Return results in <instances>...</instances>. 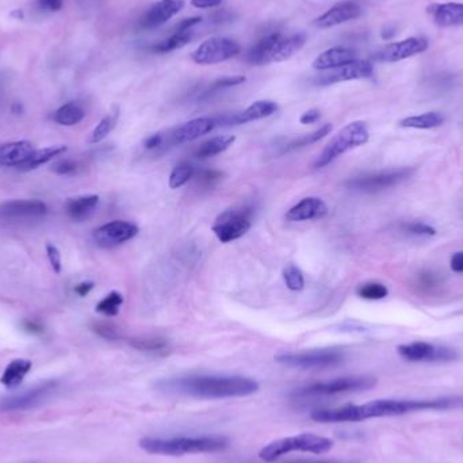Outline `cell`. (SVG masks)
Segmentation results:
<instances>
[{"label":"cell","instance_id":"f907efd6","mask_svg":"<svg viewBox=\"0 0 463 463\" xmlns=\"http://www.w3.org/2000/svg\"><path fill=\"white\" fill-rule=\"evenodd\" d=\"M450 268H451L454 272L462 274L463 251H460V252H457V253H454V255L451 256V260H450Z\"/></svg>","mask_w":463,"mask_h":463},{"label":"cell","instance_id":"f6af8a7d","mask_svg":"<svg viewBox=\"0 0 463 463\" xmlns=\"http://www.w3.org/2000/svg\"><path fill=\"white\" fill-rule=\"evenodd\" d=\"M95 332L109 340H115L119 337V333L115 330V327H112L110 324H96L95 325Z\"/></svg>","mask_w":463,"mask_h":463},{"label":"cell","instance_id":"7dc6e473","mask_svg":"<svg viewBox=\"0 0 463 463\" xmlns=\"http://www.w3.org/2000/svg\"><path fill=\"white\" fill-rule=\"evenodd\" d=\"M63 0H38V6L49 13H56L63 8Z\"/></svg>","mask_w":463,"mask_h":463},{"label":"cell","instance_id":"bcb514c9","mask_svg":"<svg viewBox=\"0 0 463 463\" xmlns=\"http://www.w3.org/2000/svg\"><path fill=\"white\" fill-rule=\"evenodd\" d=\"M221 177V172L219 171H212V170H205L200 171L198 175V183L200 182L205 186H212L213 183H216Z\"/></svg>","mask_w":463,"mask_h":463},{"label":"cell","instance_id":"9a60e30c","mask_svg":"<svg viewBox=\"0 0 463 463\" xmlns=\"http://www.w3.org/2000/svg\"><path fill=\"white\" fill-rule=\"evenodd\" d=\"M374 68L365 60H355L346 66H339L331 69L328 73L323 75L317 79V84L320 86H331L341 82L350 80H359V79H369L373 76Z\"/></svg>","mask_w":463,"mask_h":463},{"label":"cell","instance_id":"f1b7e54d","mask_svg":"<svg viewBox=\"0 0 463 463\" xmlns=\"http://www.w3.org/2000/svg\"><path fill=\"white\" fill-rule=\"evenodd\" d=\"M444 122V117L438 111H428L419 115L406 117L399 121V126L405 129H435Z\"/></svg>","mask_w":463,"mask_h":463},{"label":"cell","instance_id":"8fae6325","mask_svg":"<svg viewBox=\"0 0 463 463\" xmlns=\"http://www.w3.org/2000/svg\"><path fill=\"white\" fill-rule=\"evenodd\" d=\"M412 168L402 167L396 170H386L379 171L374 174H367L363 177H356L350 179L346 184L348 189L362 191V193H378L382 190L392 189L406 180L412 175Z\"/></svg>","mask_w":463,"mask_h":463},{"label":"cell","instance_id":"4316f807","mask_svg":"<svg viewBox=\"0 0 463 463\" xmlns=\"http://www.w3.org/2000/svg\"><path fill=\"white\" fill-rule=\"evenodd\" d=\"M281 37V33H272L259 40L247 53V61L252 66H265L270 64V53L277 40Z\"/></svg>","mask_w":463,"mask_h":463},{"label":"cell","instance_id":"4fadbf2b","mask_svg":"<svg viewBox=\"0 0 463 463\" xmlns=\"http://www.w3.org/2000/svg\"><path fill=\"white\" fill-rule=\"evenodd\" d=\"M138 233V226L128 221H111L94 230V240L99 247L112 248L126 243L135 237Z\"/></svg>","mask_w":463,"mask_h":463},{"label":"cell","instance_id":"3957f363","mask_svg":"<svg viewBox=\"0 0 463 463\" xmlns=\"http://www.w3.org/2000/svg\"><path fill=\"white\" fill-rule=\"evenodd\" d=\"M230 441L221 435L177 436V438H144L140 447L148 454L164 457H183L190 454H207L225 451Z\"/></svg>","mask_w":463,"mask_h":463},{"label":"cell","instance_id":"7a4b0ae2","mask_svg":"<svg viewBox=\"0 0 463 463\" xmlns=\"http://www.w3.org/2000/svg\"><path fill=\"white\" fill-rule=\"evenodd\" d=\"M157 390L200 399L247 397L259 390V383L242 375H184L159 381Z\"/></svg>","mask_w":463,"mask_h":463},{"label":"cell","instance_id":"9f6ffc18","mask_svg":"<svg viewBox=\"0 0 463 463\" xmlns=\"http://www.w3.org/2000/svg\"><path fill=\"white\" fill-rule=\"evenodd\" d=\"M11 17H14V18H18V20H23V11L22 10H15V11H13L11 13Z\"/></svg>","mask_w":463,"mask_h":463},{"label":"cell","instance_id":"44dd1931","mask_svg":"<svg viewBox=\"0 0 463 463\" xmlns=\"http://www.w3.org/2000/svg\"><path fill=\"white\" fill-rule=\"evenodd\" d=\"M328 214V206L323 199L308 197L300 200L286 213V220L290 222L320 220Z\"/></svg>","mask_w":463,"mask_h":463},{"label":"cell","instance_id":"f5cc1de1","mask_svg":"<svg viewBox=\"0 0 463 463\" xmlns=\"http://www.w3.org/2000/svg\"><path fill=\"white\" fill-rule=\"evenodd\" d=\"M94 288V284L92 282H82L78 286L75 287V293L80 297H86L89 295V291Z\"/></svg>","mask_w":463,"mask_h":463},{"label":"cell","instance_id":"cb8c5ba5","mask_svg":"<svg viewBox=\"0 0 463 463\" xmlns=\"http://www.w3.org/2000/svg\"><path fill=\"white\" fill-rule=\"evenodd\" d=\"M305 43H307V36L304 33H295L288 37L281 34V37L277 40L270 53V63H281L288 60L304 47Z\"/></svg>","mask_w":463,"mask_h":463},{"label":"cell","instance_id":"ee69618b","mask_svg":"<svg viewBox=\"0 0 463 463\" xmlns=\"http://www.w3.org/2000/svg\"><path fill=\"white\" fill-rule=\"evenodd\" d=\"M46 253H47V259L49 263L52 265L53 271L56 274L61 272V253L59 251V248L53 244H46Z\"/></svg>","mask_w":463,"mask_h":463},{"label":"cell","instance_id":"484cf974","mask_svg":"<svg viewBox=\"0 0 463 463\" xmlns=\"http://www.w3.org/2000/svg\"><path fill=\"white\" fill-rule=\"evenodd\" d=\"M99 203L98 196H83L66 200V214L75 222L89 220Z\"/></svg>","mask_w":463,"mask_h":463},{"label":"cell","instance_id":"b9f144b4","mask_svg":"<svg viewBox=\"0 0 463 463\" xmlns=\"http://www.w3.org/2000/svg\"><path fill=\"white\" fill-rule=\"evenodd\" d=\"M245 82V78L244 76H225V78H221V79H217L214 80L209 89L206 91L205 96H209L210 94L213 92H219L221 89H230V87H235V86H239Z\"/></svg>","mask_w":463,"mask_h":463},{"label":"cell","instance_id":"1f68e13d","mask_svg":"<svg viewBox=\"0 0 463 463\" xmlns=\"http://www.w3.org/2000/svg\"><path fill=\"white\" fill-rule=\"evenodd\" d=\"M193 37H194L193 30H177V29L175 33L172 36H170L167 40L154 45L152 50L154 53H160V54L170 53V52H174V50L186 46L193 40Z\"/></svg>","mask_w":463,"mask_h":463},{"label":"cell","instance_id":"816d5d0a","mask_svg":"<svg viewBox=\"0 0 463 463\" xmlns=\"http://www.w3.org/2000/svg\"><path fill=\"white\" fill-rule=\"evenodd\" d=\"M222 3V0H191V6L196 8H213Z\"/></svg>","mask_w":463,"mask_h":463},{"label":"cell","instance_id":"f546056e","mask_svg":"<svg viewBox=\"0 0 463 463\" xmlns=\"http://www.w3.org/2000/svg\"><path fill=\"white\" fill-rule=\"evenodd\" d=\"M64 152H66V147H64V145H61V147H49V148H44V149H34V152L30 154L17 170L24 171V172L36 170L40 166L46 164L47 161L53 160L54 157H57V156H60Z\"/></svg>","mask_w":463,"mask_h":463},{"label":"cell","instance_id":"277c9868","mask_svg":"<svg viewBox=\"0 0 463 463\" xmlns=\"http://www.w3.org/2000/svg\"><path fill=\"white\" fill-rule=\"evenodd\" d=\"M335 443L330 438L318 436L314 434H300L294 436H287L278 441L268 443L259 451V458L265 462H275L277 460L285 457L294 451L311 453V454H325L331 451Z\"/></svg>","mask_w":463,"mask_h":463},{"label":"cell","instance_id":"6f0895ef","mask_svg":"<svg viewBox=\"0 0 463 463\" xmlns=\"http://www.w3.org/2000/svg\"><path fill=\"white\" fill-rule=\"evenodd\" d=\"M13 111H14L15 114H20V112H22V106H21L20 103H15V105L13 106Z\"/></svg>","mask_w":463,"mask_h":463},{"label":"cell","instance_id":"e0dca14e","mask_svg":"<svg viewBox=\"0 0 463 463\" xmlns=\"http://www.w3.org/2000/svg\"><path fill=\"white\" fill-rule=\"evenodd\" d=\"M278 110V105L271 101H258L248 106L245 110L233 115H223L216 119L217 126H235V125H244L248 122L259 121L272 115Z\"/></svg>","mask_w":463,"mask_h":463},{"label":"cell","instance_id":"836d02e7","mask_svg":"<svg viewBox=\"0 0 463 463\" xmlns=\"http://www.w3.org/2000/svg\"><path fill=\"white\" fill-rule=\"evenodd\" d=\"M332 132V125L331 124H327L324 126H321L318 131L316 132L309 133V134H304L301 137H298L297 140L291 141L288 145L286 147V151H294V149H298V148H304V147H308V145H311L320 140H323L324 137H327L330 133Z\"/></svg>","mask_w":463,"mask_h":463},{"label":"cell","instance_id":"681fc988","mask_svg":"<svg viewBox=\"0 0 463 463\" xmlns=\"http://www.w3.org/2000/svg\"><path fill=\"white\" fill-rule=\"evenodd\" d=\"M163 140H164V135L161 133H156V134H152L151 137H148L145 140V148L152 151V149H157L163 145Z\"/></svg>","mask_w":463,"mask_h":463},{"label":"cell","instance_id":"60d3db41","mask_svg":"<svg viewBox=\"0 0 463 463\" xmlns=\"http://www.w3.org/2000/svg\"><path fill=\"white\" fill-rule=\"evenodd\" d=\"M402 229L413 236H425V237H431L436 235V229L432 228L431 225L425 223V222H420V221H413V222H405L402 223Z\"/></svg>","mask_w":463,"mask_h":463},{"label":"cell","instance_id":"7bdbcfd3","mask_svg":"<svg viewBox=\"0 0 463 463\" xmlns=\"http://www.w3.org/2000/svg\"><path fill=\"white\" fill-rule=\"evenodd\" d=\"M52 171L56 172L57 175H61V177L73 175L78 171V163L73 161V160H69V159H64V160H60V161L54 163L53 167H52Z\"/></svg>","mask_w":463,"mask_h":463},{"label":"cell","instance_id":"5b68a950","mask_svg":"<svg viewBox=\"0 0 463 463\" xmlns=\"http://www.w3.org/2000/svg\"><path fill=\"white\" fill-rule=\"evenodd\" d=\"M370 140L369 126L363 121H355L344 126L340 132L337 133L330 144L324 148V151L317 157L314 167L324 168L330 166L341 154L351 151L353 148L365 145Z\"/></svg>","mask_w":463,"mask_h":463},{"label":"cell","instance_id":"83f0119b","mask_svg":"<svg viewBox=\"0 0 463 463\" xmlns=\"http://www.w3.org/2000/svg\"><path fill=\"white\" fill-rule=\"evenodd\" d=\"M31 370V362L27 359H15L10 362L0 378V383L7 389H15L22 383L23 378Z\"/></svg>","mask_w":463,"mask_h":463},{"label":"cell","instance_id":"8d00e7d4","mask_svg":"<svg viewBox=\"0 0 463 463\" xmlns=\"http://www.w3.org/2000/svg\"><path fill=\"white\" fill-rule=\"evenodd\" d=\"M132 347L144 353H160L167 348V341L160 337H141L131 340Z\"/></svg>","mask_w":463,"mask_h":463},{"label":"cell","instance_id":"ac0fdd59","mask_svg":"<svg viewBox=\"0 0 463 463\" xmlns=\"http://www.w3.org/2000/svg\"><path fill=\"white\" fill-rule=\"evenodd\" d=\"M54 388V382H46L37 388H33L21 395L13 397L1 398L0 399V412H14V411H26L30 408L37 406L44 398L49 395V392Z\"/></svg>","mask_w":463,"mask_h":463},{"label":"cell","instance_id":"d4e9b609","mask_svg":"<svg viewBox=\"0 0 463 463\" xmlns=\"http://www.w3.org/2000/svg\"><path fill=\"white\" fill-rule=\"evenodd\" d=\"M33 152L34 147L30 141H14L0 144V167L18 168Z\"/></svg>","mask_w":463,"mask_h":463},{"label":"cell","instance_id":"8992f818","mask_svg":"<svg viewBox=\"0 0 463 463\" xmlns=\"http://www.w3.org/2000/svg\"><path fill=\"white\" fill-rule=\"evenodd\" d=\"M376 385V379L367 375H353L341 376L327 382H317L309 386L298 388L291 393V397H327L343 393H355L370 390Z\"/></svg>","mask_w":463,"mask_h":463},{"label":"cell","instance_id":"d590c367","mask_svg":"<svg viewBox=\"0 0 463 463\" xmlns=\"http://www.w3.org/2000/svg\"><path fill=\"white\" fill-rule=\"evenodd\" d=\"M194 174H196L194 167L190 163L177 164V167L172 170L171 175H170V187L172 190L180 189L182 186L189 183V180L191 177H194Z\"/></svg>","mask_w":463,"mask_h":463},{"label":"cell","instance_id":"9c48e42d","mask_svg":"<svg viewBox=\"0 0 463 463\" xmlns=\"http://www.w3.org/2000/svg\"><path fill=\"white\" fill-rule=\"evenodd\" d=\"M253 210L251 207H236L221 213L213 225V232L221 243L235 242L251 229Z\"/></svg>","mask_w":463,"mask_h":463},{"label":"cell","instance_id":"db71d44e","mask_svg":"<svg viewBox=\"0 0 463 463\" xmlns=\"http://www.w3.org/2000/svg\"><path fill=\"white\" fill-rule=\"evenodd\" d=\"M23 327H24L26 331L30 332V333H41L43 332V328L38 324L31 323V321H26Z\"/></svg>","mask_w":463,"mask_h":463},{"label":"cell","instance_id":"74e56055","mask_svg":"<svg viewBox=\"0 0 463 463\" xmlns=\"http://www.w3.org/2000/svg\"><path fill=\"white\" fill-rule=\"evenodd\" d=\"M388 294H389L388 287L382 284H376V282L365 284L358 288V295L363 300H370V301L383 300L388 297Z\"/></svg>","mask_w":463,"mask_h":463},{"label":"cell","instance_id":"30bf717a","mask_svg":"<svg viewBox=\"0 0 463 463\" xmlns=\"http://www.w3.org/2000/svg\"><path fill=\"white\" fill-rule=\"evenodd\" d=\"M242 52L240 45L226 37H212L199 45L191 53V59L199 66L220 64L236 57Z\"/></svg>","mask_w":463,"mask_h":463},{"label":"cell","instance_id":"c3c4849f","mask_svg":"<svg viewBox=\"0 0 463 463\" xmlns=\"http://www.w3.org/2000/svg\"><path fill=\"white\" fill-rule=\"evenodd\" d=\"M320 110L318 109H310V110L305 111L301 118H300V122L302 125H311V124H316L318 119H320Z\"/></svg>","mask_w":463,"mask_h":463},{"label":"cell","instance_id":"f35d334b","mask_svg":"<svg viewBox=\"0 0 463 463\" xmlns=\"http://www.w3.org/2000/svg\"><path fill=\"white\" fill-rule=\"evenodd\" d=\"M284 279L286 284L287 288L293 291H300L305 287V279L301 272V270L295 265H288L284 270Z\"/></svg>","mask_w":463,"mask_h":463},{"label":"cell","instance_id":"d6986e66","mask_svg":"<svg viewBox=\"0 0 463 463\" xmlns=\"http://www.w3.org/2000/svg\"><path fill=\"white\" fill-rule=\"evenodd\" d=\"M427 49H428V41L425 38L412 37L402 40L399 43L389 44L386 47H383L378 54V60L385 63H397L401 60L420 54Z\"/></svg>","mask_w":463,"mask_h":463},{"label":"cell","instance_id":"5bb4252c","mask_svg":"<svg viewBox=\"0 0 463 463\" xmlns=\"http://www.w3.org/2000/svg\"><path fill=\"white\" fill-rule=\"evenodd\" d=\"M214 128H217L214 118L202 117V118L191 119V121L177 126L175 129H172L171 132H168L167 135H164L161 147H174L179 144L194 141L199 137L212 132Z\"/></svg>","mask_w":463,"mask_h":463},{"label":"cell","instance_id":"7c38bea8","mask_svg":"<svg viewBox=\"0 0 463 463\" xmlns=\"http://www.w3.org/2000/svg\"><path fill=\"white\" fill-rule=\"evenodd\" d=\"M397 351L402 359L415 363H447L458 359V353L455 350L427 341H413L409 344H402L398 347Z\"/></svg>","mask_w":463,"mask_h":463},{"label":"cell","instance_id":"603a6c76","mask_svg":"<svg viewBox=\"0 0 463 463\" xmlns=\"http://www.w3.org/2000/svg\"><path fill=\"white\" fill-rule=\"evenodd\" d=\"M356 59V53L353 49L346 46H335L331 49L324 50L321 54H318L314 61L313 68L318 71H331L339 66H346L348 63H353Z\"/></svg>","mask_w":463,"mask_h":463},{"label":"cell","instance_id":"4dcf8cb0","mask_svg":"<svg viewBox=\"0 0 463 463\" xmlns=\"http://www.w3.org/2000/svg\"><path fill=\"white\" fill-rule=\"evenodd\" d=\"M236 141L235 135H217L213 137L207 141H205L203 144L199 145L196 156L198 159H209L213 156L225 152L228 148H230L233 145V142Z\"/></svg>","mask_w":463,"mask_h":463},{"label":"cell","instance_id":"2e32d148","mask_svg":"<svg viewBox=\"0 0 463 463\" xmlns=\"http://www.w3.org/2000/svg\"><path fill=\"white\" fill-rule=\"evenodd\" d=\"M183 0H160L142 14L138 24L144 30H154L174 18L183 10Z\"/></svg>","mask_w":463,"mask_h":463},{"label":"cell","instance_id":"d6a6232c","mask_svg":"<svg viewBox=\"0 0 463 463\" xmlns=\"http://www.w3.org/2000/svg\"><path fill=\"white\" fill-rule=\"evenodd\" d=\"M86 112L76 102H68L54 112V121L63 126H73L83 121Z\"/></svg>","mask_w":463,"mask_h":463},{"label":"cell","instance_id":"e575fe53","mask_svg":"<svg viewBox=\"0 0 463 463\" xmlns=\"http://www.w3.org/2000/svg\"><path fill=\"white\" fill-rule=\"evenodd\" d=\"M122 304H124L122 294H119L118 291H111L110 294H108L102 301H99V304L96 305V311L108 317H114L119 313V308Z\"/></svg>","mask_w":463,"mask_h":463},{"label":"cell","instance_id":"11a10c76","mask_svg":"<svg viewBox=\"0 0 463 463\" xmlns=\"http://www.w3.org/2000/svg\"><path fill=\"white\" fill-rule=\"evenodd\" d=\"M287 463H351L343 462V461H294V462Z\"/></svg>","mask_w":463,"mask_h":463},{"label":"cell","instance_id":"6da1fadb","mask_svg":"<svg viewBox=\"0 0 463 463\" xmlns=\"http://www.w3.org/2000/svg\"><path fill=\"white\" fill-rule=\"evenodd\" d=\"M463 408V396L432 399L382 398L360 405H344L331 409H316L310 418L317 422H358L363 420L395 418L425 411H450Z\"/></svg>","mask_w":463,"mask_h":463},{"label":"cell","instance_id":"ffe728a7","mask_svg":"<svg viewBox=\"0 0 463 463\" xmlns=\"http://www.w3.org/2000/svg\"><path fill=\"white\" fill-rule=\"evenodd\" d=\"M362 14V8L358 3L347 0L340 1L335 4L328 11H325L323 15H320L314 24L320 29H328L341 23L350 22L353 20L359 18Z\"/></svg>","mask_w":463,"mask_h":463},{"label":"cell","instance_id":"ba28073f","mask_svg":"<svg viewBox=\"0 0 463 463\" xmlns=\"http://www.w3.org/2000/svg\"><path fill=\"white\" fill-rule=\"evenodd\" d=\"M275 360L291 369L321 370L341 365L344 353L339 350H313L304 353H279L275 356Z\"/></svg>","mask_w":463,"mask_h":463},{"label":"cell","instance_id":"52a82bcc","mask_svg":"<svg viewBox=\"0 0 463 463\" xmlns=\"http://www.w3.org/2000/svg\"><path fill=\"white\" fill-rule=\"evenodd\" d=\"M47 213L46 203L40 199H13L0 203V223L23 226L43 220Z\"/></svg>","mask_w":463,"mask_h":463},{"label":"cell","instance_id":"7402d4cb","mask_svg":"<svg viewBox=\"0 0 463 463\" xmlns=\"http://www.w3.org/2000/svg\"><path fill=\"white\" fill-rule=\"evenodd\" d=\"M427 10L432 21L441 27L463 24V3H434Z\"/></svg>","mask_w":463,"mask_h":463},{"label":"cell","instance_id":"ab89813d","mask_svg":"<svg viewBox=\"0 0 463 463\" xmlns=\"http://www.w3.org/2000/svg\"><path fill=\"white\" fill-rule=\"evenodd\" d=\"M114 125H115V117H112V115L105 117L91 133L89 138V142L96 144V142H101L102 140H105L110 134Z\"/></svg>","mask_w":463,"mask_h":463}]
</instances>
